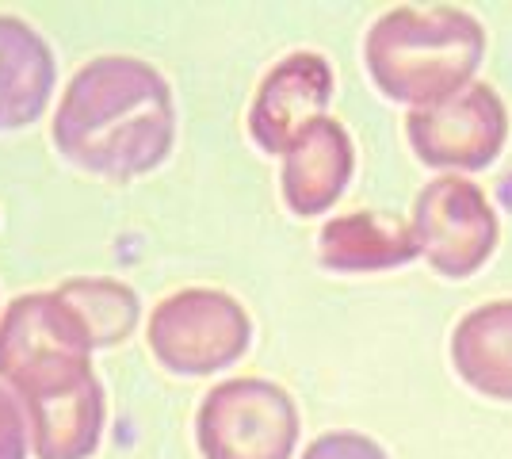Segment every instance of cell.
Wrapping results in <instances>:
<instances>
[{
    "label": "cell",
    "instance_id": "cell-5",
    "mask_svg": "<svg viewBox=\"0 0 512 459\" xmlns=\"http://www.w3.org/2000/svg\"><path fill=\"white\" fill-rule=\"evenodd\" d=\"M299 406L272 379H226L195 414L203 459H291L299 444Z\"/></svg>",
    "mask_w": 512,
    "mask_h": 459
},
{
    "label": "cell",
    "instance_id": "cell-3",
    "mask_svg": "<svg viewBox=\"0 0 512 459\" xmlns=\"http://www.w3.org/2000/svg\"><path fill=\"white\" fill-rule=\"evenodd\" d=\"M486 58V31L463 8H390L371 23L363 62L390 100L428 108L470 85Z\"/></svg>",
    "mask_w": 512,
    "mask_h": 459
},
{
    "label": "cell",
    "instance_id": "cell-14",
    "mask_svg": "<svg viewBox=\"0 0 512 459\" xmlns=\"http://www.w3.org/2000/svg\"><path fill=\"white\" fill-rule=\"evenodd\" d=\"M302 459H390V456L371 437L352 433V429H337V433H321L302 452Z\"/></svg>",
    "mask_w": 512,
    "mask_h": 459
},
{
    "label": "cell",
    "instance_id": "cell-2",
    "mask_svg": "<svg viewBox=\"0 0 512 459\" xmlns=\"http://www.w3.org/2000/svg\"><path fill=\"white\" fill-rule=\"evenodd\" d=\"M50 138L81 173L104 180L153 173L176 142L169 81L142 58H92L69 77Z\"/></svg>",
    "mask_w": 512,
    "mask_h": 459
},
{
    "label": "cell",
    "instance_id": "cell-7",
    "mask_svg": "<svg viewBox=\"0 0 512 459\" xmlns=\"http://www.w3.org/2000/svg\"><path fill=\"white\" fill-rule=\"evenodd\" d=\"M406 134L413 153L432 169H486L509 138V115L501 96L470 81L448 100L409 111Z\"/></svg>",
    "mask_w": 512,
    "mask_h": 459
},
{
    "label": "cell",
    "instance_id": "cell-9",
    "mask_svg": "<svg viewBox=\"0 0 512 459\" xmlns=\"http://www.w3.org/2000/svg\"><path fill=\"white\" fill-rule=\"evenodd\" d=\"M279 157H283L279 188H283L287 207L299 219L329 211L344 196L352 169H356L352 138L344 131V123L329 119V115H321L306 131L295 134V142Z\"/></svg>",
    "mask_w": 512,
    "mask_h": 459
},
{
    "label": "cell",
    "instance_id": "cell-12",
    "mask_svg": "<svg viewBox=\"0 0 512 459\" xmlns=\"http://www.w3.org/2000/svg\"><path fill=\"white\" fill-rule=\"evenodd\" d=\"M318 257L333 272H383L417 257L409 222L375 211H356L325 222L318 238Z\"/></svg>",
    "mask_w": 512,
    "mask_h": 459
},
{
    "label": "cell",
    "instance_id": "cell-8",
    "mask_svg": "<svg viewBox=\"0 0 512 459\" xmlns=\"http://www.w3.org/2000/svg\"><path fill=\"white\" fill-rule=\"evenodd\" d=\"M333 100V69L314 50L287 54L256 88L249 131L264 153H283L295 134L325 115Z\"/></svg>",
    "mask_w": 512,
    "mask_h": 459
},
{
    "label": "cell",
    "instance_id": "cell-10",
    "mask_svg": "<svg viewBox=\"0 0 512 459\" xmlns=\"http://www.w3.org/2000/svg\"><path fill=\"white\" fill-rule=\"evenodd\" d=\"M58 66L46 39L20 16H0V134L31 127L54 96Z\"/></svg>",
    "mask_w": 512,
    "mask_h": 459
},
{
    "label": "cell",
    "instance_id": "cell-15",
    "mask_svg": "<svg viewBox=\"0 0 512 459\" xmlns=\"http://www.w3.org/2000/svg\"><path fill=\"white\" fill-rule=\"evenodd\" d=\"M31 440H27V421H23L20 402L4 391L0 398V459H27Z\"/></svg>",
    "mask_w": 512,
    "mask_h": 459
},
{
    "label": "cell",
    "instance_id": "cell-6",
    "mask_svg": "<svg viewBox=\"0 0 512 459\" xmlns=\"http://www.w3.org/2000/svg\"><path fill=\"white\" fill-rule=\"evenodd\" d=\"M413 241L440 276L467 280L497 249V211L467 176H436L413 203Z\"/></svg>",
    "mask_w": 512,
    "mask_h": 459
},
{
    "label": "cell",
    "instance_id": "cell-16",
    "mask_svg": "<svg viewBox=\"0 0 512 459\" xmlns=\"http://www.w3.org/2000/svg\"><path fill=\"white\" fill-rule=\"evenodd\" d=\"M0 398H4V387H0Z\"/></svg>",
    "mask_w": 512,
    "mask_h": 459
},
{
    "label": "cell",
    "instance_id": "cell-4",
    "mask_svg": "<svg viewBox=\"0 0 512 459\" xmlns=\"http://www.w3.org/2000/svg\"><path fill=\"white\" fill-rule=\"evenodd\" d=\"M146 341L161 368L214 375L241 360L253 341V322L234 295L218 287H184L153 306Z\"/></svg>",
    "mask_w": 512,
    "mask_h": 459
},
{
    "label": "cell",
    "instance_id": "cell-1",
    "mask_svg": "<svg viewBox=\"0 0 512 459\" xmlns=\"http://www.w3.org/2000/svg\"><path fill=\"white\" fill-rule=\"evenodd\" d=\"M0 383L20 402L35 459H88L104 437L92 345L54 291L12 299L0 318Z\"/></svg>",
    "mask_w": 512,
    "mask_h": 459
},
{
    "label": "cell",
    "instance_id": "cell-11",
    "mask_svg": "<svg viewBox=\"0 0 512 459\" xmlns=\"http://www.w3.org/2000/svg\"><path fill=\"white\" fill-rule=\"evenodd\" d=\"M451 364L478 394L512 402V299L482 303L459 318L451 333Z\"/></svg>",
    "mask_w": 512,
    "mask_h": 459
},
{
    "label": "cell",
    "instance_id": "cell-13",
    "mask_svg": "<svg viewBox=\"0 0 512 459\" xmlns=\"http://www.w3.org/2000/svg\"><path fill=\"white\" fill-rule=\"evenodd\" d=\"M54 295L73 314V322L81 326L92 352L127 341L134 326H138V314H142V303H138L134 287L119 284V280H107V276L65 280L62 287H54Z\"/></svg>",
    "mask_w": 512,
    "mask_h": 459
}]
</instances>
